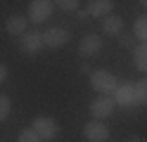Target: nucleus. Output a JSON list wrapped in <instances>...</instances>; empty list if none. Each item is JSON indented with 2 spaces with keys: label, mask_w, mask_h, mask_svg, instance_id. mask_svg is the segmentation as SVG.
<instances>
[{
  "label": "nucleus",
  "mask_w": 147,
  "mask_h": 142,
  "mask_svg": "<svg viewBox=\"0 0 147 142\" xmlns=\"http://www.w3.org/2000/svg\"><path fill=\"white\" fill-rule=\"evenodd\" d=\"M90 85H93V90H97L100 95H109V97H112L116 92V88H119V78L109 69H97V71L90 73Z\"/></svg>",
  "instance_id": "obj_1"
},
{
  "label": "nucleus",
  "mask_w": 147,
  "mask_h": 142,
  "mask_svg": "<svg viewBox=\"0 0 147 142\" xmlns=\"http://www.w3.org/2000/svg\"><path fill=\"white\" fill-rule=\"evenodd\" d=\"M31 128L36 130V135H38L43 142L45 140H55L59 135V126H57V121L50 118V116H36L33 123H31Z\"/></svg>",
  "instance_id": "obj_2"
},
{
  "label": "nucleus",
  "mask_w": 147,
  "mask_h": 142,
  "mask_svg": "<svg viewBox=\"0 0 147 142\" xmlns=\"http://www.w3.org/2000/svg\"><path fill=\"white\" fill-rule=\"evenodd\" d=\"M71 40V33L64 26H50L48 31L43 33V45L50 47V50H59Z\"/></svg>",
  "instance_id": "obj_3"
},
{
  "label": "nucleus",
  "mask_w": 147,
  "mask_h": 142,
  "mask_svg": "<svg viewBox=\"0 0 147 142\" xmlns=\"http://www.w3.org/2000/svg\"><path fill=\"white\" fill-rule=\"evenodd\" d=\"M52 7H55V3H50V0H33V3H29V22H33V24L48 22L52 14Z\"/></svg>",
  "instance_id": "obj_4"
},
{
  "label": "nucleus",
  "mask_w": 147,
  "mask_h": 142,
  "mask_svg": "<svg viewBox=\"0 0 147 142\" xmlns=\"http://www.w3.org/2000/svg\"><path fill=\"white\" fill-rule=\"evenodd\" d=\"M114 109H116V104H114V100L109 97V95H100V97H95L93 104H90V114H93V118H95V121L109 118Z\"/></svg>",
  "instance_id": "obj_5"
},
{
  "label": "nucleus",
  "mask_w": 147,
  "mask_h": 142,
  "mask_svg": "<svg viewBox=\"0 0 147 142\" xmlns=\"http://www.w3.org/2000/svg\"><path fill=\"white\" fill-rule=\"evenodd\" d=\"M83 137L88 142H107L109 137V126L105 121H88L83 126Z\"/></svg>",
  "instance_id": "obj_6"
},
{
  "label": "nucleus",
  "mask_w": 147,
  "mask_h": 142,
  "mask_svg": "<svg viewBox=\"0 0 147 142\" xmlns=\"http://www.w3.org/2000/svg\"><path fill=\"white\" fill-rule=\"evenodd\" d=\"M102 38H100L97 33H88L81 38V43H78V55L81 57H97L100 52H102Z\"/></svg>",
  "instance_id": "obj_7"
},
{
  "label": "nucleus",
  "mask_w": 147,
  "mask_h": 142,
  "mask_svg": "<svg viewBox=\"0 0 147 142\" xmlns=\"http://www.w3.org/2000/svg\"><path fill=\"white\" fill-rule=\"evenodd\" d=\"M19 47H22V52H26V55H38L40 50H43V33H38V31H26L24 36H22V40H19Z\"/></svg>",
  "instance_id": "obj_8"
},
{
  "label": "nucleus",
  "mask_w": 147,
  "mask_h": 142,
  "mask_svg": "<svg viewBox=\"0 0 147 142\" xmlns=\"http://www.w3.org/2000/svg\"><path fill=\"white\" fill-rule=\"evenodd\" d=\"M114 104L123 109L135 107V95H133V83H119V88L114 92Z\"/></svg>",
  "instance_id": "obj_9"
},
{
  "label": "nucleus",
  "mask_w": 147,
  "mask_h": 142,
  "mask_svg": "<svg viewBox=\"0 0 147 142\" xmlns=\"http://www.w3.org/2000/svg\"><path fill=\"white\" fill-rule=\"evenodd\" d=\"M114 9V3L112 0H93V3H88V14L90 17H97V19H105L112 14Z\"/></svg>",
  "instance_id": "obj_10"
},
{
  "label": "nucleus",
  "mask_w": 147,
  "mask_h": 142,
  "mask_svg": "<svg viewBox=\"0 0 147 142\" xmlns=\"http://www.w3.org/2000/svg\"><path fill=\"white\" fill-rule=\"evenodd\" d=\"M26 26H29V19H26V17L12 14V17H7V22H5V31L10 36H24L26 33Z\"/></svg>",
  "instance_id": "obj_11"
},
{
  "label": "nucleus",
  "mask_w": 147,
  "mask_h": 142,
  "mask_svg": "<svg viewBox=\"0 0 147 142\" xmlns=\"http://www.w3.org/2000/svg\"><path fill=\"white\" fill-rule=\"evenodd\" d=\"M102 31H105L107 36H119V33L123 31V19L119 17V14L105 17V19H102Z\"/></svg>",
  "instance_id": "obj_12"
},
{
  "label": "nucleus",
  "mask_w": 147,
  "mask_h": 142,
  "mask_svg": "<svg viewBox=\"0 0 147 142\" xmlns=\"http://www.w3.org/2000/svg\"><path fill=\"white\" fill-rule=\"evenodd\" d=\"M133 62H135V69L147 73V43H138L133 47Z\"/></svg>",
  "instance_id": "obj_13"
},
{
  "label": "nucleus",
  "mask_w": 147,
  "mask_h": 142,
  "mask_svg": "<svg viewBox=\"0 0 147 142\" xmlns=\"http://www.w3.org/2000/svg\"><path fill=\"white\" fill-rule=\"evenodd\" d=\"M133 95H135V107H147V76L133 83Z\"/></svg>",
  "instance_id": "obj_14"
},
{
  "label": "nucleus",
  "mask_w": 147,
  "mask_h": 142,
  "mask_svg": "<svg viewBox=\"0 0 147 142\" xmlns=\"http://www.w3.org/2000/svg\"><path fill=\"white\" fill-rule=\"evenodd\" d=\"M133 36L140 43H147V14H140L133 22Z\"/></svg>",
  "instance_id": "obj_15"
},
{
  "label": "nucleus",
  "mask_w": 147,
  "mask_h": 142,
  "mask_svg": "<svg viewBox=\"0 0 147 142\" xmlns=\"http://www.w3.org/2000/svg\"><path fill=\"white\" fill-rule=\"evenodd\" d=\"M10 111H12V102H10V97H7L5 92H0V123L7 121Z\"/></svg>",
  "instance_id": "obj_16"
},
{
  "label": "nucleus",
  "mask_w": 147,
  "mask_h": 142,
  "mask_svg": "<svg viewBox=\"0 0 147 142\" xmlns=\"http://www.w3.org/2000/svg\"><path fill=\"white\" fill-rule=\"evenodd\" d=\"M55 5H57L62 12H78V9H81V7H78V5H81L78 0H57Z\"/></svg>",
  "instance_id": "obj_17"
},
{
  "label": "nucleus",
  "mask_w": 147,
  "mask_h": 142,
  "mask_svg": "<svg viewBox=\"0 0 147 142\" xmlns=\"http://www.w3.org/2000/svg\"><path fill=\"white\" fill-rule=\"evenodd\" d=\"M17 142H43V140L36 135L33 128H24V130L19 133V137H17Z\"/></svg>",
  "instance_id": "obj_18"
},
{
  "label": "nucleus",
  "mask_w": 147,
  "mask_h": 142,
  "mask_svg": "<svg viewBox=\"0 0 147 142\" xmlns=\"http://www.w3.org/2000/svg\"><path fill=\"white\" fill-rule=\"evenodd\" d=\"M116 38H119V45L126 47V50H128V47H135V43H133V40H135V36H131L128 31H121Z\"/></svg>",
  "instance_id": "obj_19"
},
{
  "label": "nucleus",
  "mask_w": 147,
  "mask_h": 142,
  "mask_svg": "<svg viewBox=\"0 0 147 142\" xmlns=\"http://www.w3.org/2000/svg\"><path fill=\"white\" fill-rule=\"evenodd\" d=\"M7 76H10V69H7V66L0 62V83H5V81H7Z\"/></svg>",
  "instance_id": "obj_20"
},
{
  "label": "nucleus",
  "mask_w": 147,
  "mask_h": 142,
  "mask_svg": "<svg viewBox=\"0 0 147 142\" xmlns=\"http://www.w3.org/2000/svg\"><path fill=\"white\" fill-rule=\"evenodd\" d=\"M76 14H78V19H86V17H90V14H88V9H78Z\"/></svg>",
  "instance_id": "obj_21"
},
{
  "label": "nucleus",
  "mask_w": 147,
  "mask_h": 142,
  "mask_svg": "<svg viewBox=\"0 0 147 142\" xmlns=\"http://www.w3.org/2000/svg\"><path fill=\"white\" fill-rule=\"evenodd\" d=\"M81 73H93V71H90L88 64H81Z\"/></svg>",
  "instance_id": "obj_22"
},
{
  "label": "nucleus",
  "mask_w": 147,
  "mask_h": 142,
  "mask_svg": "<svg viewBox=\"0 0 147 142\" xmlns=\"http://www.w3.org/2000/svg\"><path fill=\"white\" fill-rule=\"evenodd\" d=\"M138 5H140L142 9H147V0H140V3H138Z\"/></svg>",
  "instance_id": "obj_23"
},
{
  "label": "nucleus",
  "mask_w": 147,
  "mask_h": 142,
  "mask_svg": "<svg viewBox=\"0 0 147 142\" xmlns=\"http://www.w3.org/2000/svg\"><path fill=\"white\" fill-rule=\"evenodd\" d=\"M128 142H142L140 137H131V140H128Z\"/></svg>",
  "instance_id": "obj_24"
}]
</instances>
